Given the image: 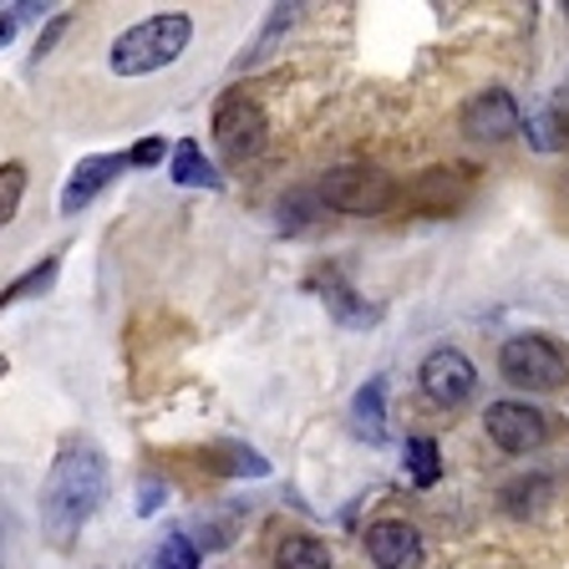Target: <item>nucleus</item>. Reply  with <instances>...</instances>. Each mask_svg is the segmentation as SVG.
I'll return each instance as SVG.
<instances>
[{"label": "nucleus", "mask_w": 569, "mask_h": 569, "mask_svg": "<svg viewBox=\"0 0 569 569\" xmlns=\"http://www.w3.org/2000/svg\"><path fill=\"white\" fill-rule=\"evenodd\" d=\"M462 193H468V178H462V168H427V173L417 178L402 199H412L417 209H427V213H448L452 203L462 199Z\"/></svg>", "instance_id": "obj_12"}, {"label": "nucleus", "mask_w": 569, "mask_h": 569, "mask_svg": "<svg viewBox=\"0 0 569 569\" xmlns=\"http://www.w3.org/2000/svg\"><path fill=\"white\" fill-rule=\"evenodd\" d=\"M300 11H306V6H270V21H264L260 41L249 47V57L239 61V67H260V61H264V57H270V51H274V41H280V36H284V31H290V26L300 21Z\"/></svg>", "instance_id": "obj_19"}, {"label": "nucleus", "mask_w": 569, "mask_h": 569, "mask_svg": "<svg viewBox=\"0 0 569 569\" xmlns=\"http://www.w3.org/2000/svg\"><path fill=\"white\" fill-rule=\"evenodd\" d=\"M417 381H422V397L438 407H462L468 397L478 391V367L458 346H438V351L422 356V367H417Z\"/></svg>", "instance_id": "obj_6"}, {"label": "nucleus", "mask_w": 569, "mask_h": 569, "mask_svg": "<svg viewBox=\"0 0 569 569\" xmlns=\"http://www.w3.org/2000/svg\"><path fill=\"white\" fill-rule=\"evenodd\" d=\"M402 468L417 488H432L442 478V448L438 438H407V452H402Z\"/></svg>", "instance_id": "obj_16"}, {"label": "nucleus", "mask_w": 569, "mask_h": 569, "mask_svg": "<svg viewBox=\"0 0 569 569\" xmlns=\"http://www.w3.org/2000/svg\"><path fill=\"white\" fill-rule=\"evenodd\" d=\"M57 270H61L57 254H47L41 264H31L21 280H11L6 290H0V310H11L16 300H31V296H41V290H51V284H57Z\"/></svg>", "instance_id": "obj_18"}, {"label": "nucleus", "mask_w": 569, "mask_h": 569, "mask_svg": "<svg viewBox=\"0 0 569 569\" xmlns=\"http://www.w3.org/2000/svg\"><path fill=\"white\" fill-rule=\"evenodd\" d=\"M61 31H67V16H57V21H51V31L41 36V41H36V57H47V51L57 47V36H61Z\"/></svg>", "instance_id": "obj_25"}, {"label": "nucleus", "mask_w": 569, "mask_h": 569, "mask_svg": "<svg viewBox=\"0 0 569 569\" xmlns=\"http://www.w3.org/2000/svg\"><path fill=\"white\" fill-rule=\"evenodd\" d=\"M158 158H163V138H148V142H138V148H132L128 153V163H158Z\"/></svg>", "instance_id": "obj_23"}, {"label": "nucleus", "mask_w": 569, "mask_h": 569, "mask_svg": "<svg viewBox=\"0 0 569 569\" xmlns=\"http://www.w3.org/2000/svg\"><path fill=\"white\" fill-rule=\"evenodd\" d=\"M107 498V458L97 442H67L41 483V529L51 545L67 549L87 529Z\"/></svg>", "instance_id": "obj_1"}, {"label": "nucleus", "mask_w": 569, "mask_h": 569, "mask_svg": "<svg viewBox=\"0 0 569 569\" xmlns=\"http://www.w3.org/2000/svg\"><path fill=\"white\" fill-rule=\"evenodd\" d=\"M168 498V488H158V483H142V498H138V513H153L158 503Z\"/></svg>", "instance_id": "obj_24"}, {"label": "nucleus", "mask_w": 569, "mask_h": 569, "mask_svg": "<svg viewBox=\"0 0 569 569\" xmlns=\"http://www.w3.org/2000/svg\"><path fill=\"white\" fill-rule=\"evenodd\" d=\"M193 41V21L183 11H163V16H148V21L128 26V31L112 41L107 51V67L118 77H153V71L173 67Z\"/></svg>", "instance_id": "obj_2"}, {"label": "nucleus", "mask_w": 569, "mask_h": 569, "mask_svg": "<svg viewBox=\"0 0 569 569\" xmlns=\"http://www.w3.org/2000/svg\"><path fill=\"white\" fill-rule=\"evenodd\" d=\"M367 555L377 569H407V565H417V555H422V533H417L407 519H377L367 529Z\"/></svg>", "instance_id": "obj_10"}, {"label": "nucleus", "mask_w": 569, "mask_h": 569, "mask_svg": "<svg viewBox=\"0 0 569 569\" xmlns=\"http://www.w3.org/2000/svg\"><path fill=\"white\" fill-rule=\"evenodd\" d=\"M351 422L367 442H387V377H367V387L351 397Z\"/></svg>", "instance_id": "obj_13"}, {"label": "nucleus", "mask_w": 569, "mask_h": 569, "mask_svg": "<svg viewBox=\"0 0 569 569\" xmlns=\"http://www.w3.org/2000/svg\"><path fill=\"white\" fill-rule=\"evenodd\" d=\"M316 199L336 213H356V219H371V213H387L391 203L402 199V189L391 183V173L371 163H346V168H331L320 178Z\"/></svg>", "instance_id": "obj_4"}, {"label": "nucleus", "mask_w": 569, "mask_h": 569, "mask_svg": "<svg viewBox=\"0 0 569 569\" xmlns=\"http://www.w3.org/2000/svg\"><path fill=\"white\" fill-rule=\"evenodd\" d=\"M274 569H336V559L320 539H310V533H290V539L274 549Z\"/></svg>", "instance_id": "obj_15"}, {"label": "nucleus", "mask_w": 569, "mask_h": 569, "mask_svg": "<svg viewBox=\"0 0 569 569\" xmlns=\"http://www.w3.org/2000/svg\"><path fill=\"white\" fill-rule=\"evenodd\" d=\"M168 173H173L178 189H219L224 178H219V168L203 158V148L193 138H183L173 148V163H168Z\"/></svg>", "instance_id": "obj_14"}, {"label": "nucleus", "mask_w": 569, "mask_h": 569, "mask_svg": "<svg viewBox=\"0 0 569 569\" xmlns=\"http://www.w3.org/2000/svg\"><path fill=\"white\" fill-rule=\"evenodd\" d=\"M128 153H97V158H82V163L67 173L61 183V213H82L87 203L97 199L102 189H112L122 173H128Z\"/></svg>", "instance_id": "obj_9"}, {"label": "nucleus", "mask_w": 569, "mask_h": 569, "mask_svg": "<svg viewBox=\"0 0 569 569\" xmlns=\"http://www.w3.org/2000/svg\"><path fill=\"white\" fill-rule=\"evenodd\" d=\"M316 284H320V300L331 306V316L341 320V326H377L381 320L377 300H367L356 284H346V274L336 270V264H326V270L316 274Z\"/></svg>", "instance_id": "obj_11"}, {"label": "nucleus", "mask_w": 569, "mask_h": 569, "mask_svg": "<svg viewBox=\"0 0 569 569\" xmlns=\"http://www.w3.org/2000/svg\"><path fill=\"white\" fill-rule=\"evenodd\" d=\"M153 569H199V549H193L189 533H168L158 559H153Z\"/></svg>", "instance_id": "obj_22"}, {"label": "nucleus", "mask_w": 569, "mask_h": 569, "mask_svg": "<svg viewBox=\"0 0 569 569\" xmlns=\"http://www.w3.org/2000/svg\"><path fill=\"white\" fill-rule=\"evenodd\" d=\"M11 36H16V11H6V16H0V47H6Z\"/></svg>", "instance_id": "obj_26"}, {"label": "nucleus", "mask_w": 569, "mask_h": 569, "mask_svg": "<svg viewBox=\"0 0 569 569\" xmlns=\"http://www.w3.org/2000/svg\"><path fill=\"white\" fill-rule=\"evenodd\" d=\"M213 142H219V153L224 163H249V158L264 153V142H270V118H264V107L244 92H229L224 102L213 107Z\"/></svg>", "instance_id": "obj_5"}, {"label": "nucleus", "mask_w": 569, "mask_h": 569, "mask_svg": "<svg viewBox=\"0 0 569 569\" xmlns=\"http://www.w3.org/2000/svg\"><path fill=\"white\" fill-rule=\"evenodd\" d=\"M498 377L523 391H559L569 387V346L545 331H519L498 346Z\"/></svg>", "instance_id": "obj_3"}, {"label": "nucleus", "mask_w": 569, "mask_h": 569, "mask_svg": "<svg viewBox=\"0 0 569 569\" xmlns=\"http://www.w3.org/2000/svg\"><path fill=\"white\" fill-rule=\"evenodd\" d=\"M483 427H488V438H493V448H503V452H533L549 442V417L529 402H513V397L488 402Z\"/></svg>", "instance_id": "obj_7"}, {"label": "nucleus", "mask_w": 569, "mask_h": 569, "mask_svg": "<svg viewBox=\"0 0 569 569\" xmlns=\"http://www.w3.org/2000/svg\"><path fill=\"white\" fill-rule=\"evenodd\" d=\"M523 138H529V148H539V153H559L569 142V118L559 107H545V112H533V118L523 122Z\"/></svg>", "instance_id": "obj_17"}, {"label": "nucleus", "mask_w": 569, "mask_h": 569, "mask_svg": "<svg viewBox=\"0 0 569 569\" xmlns=\"http://www.w3.org/2000/svg\"><path fill=\"white\" fill-rule=\"evenodd\" d=\"M213 468H219V473H244V478H264V473H270V462H264L254 448H244V442H224V448H219V458H213Z\"/></svg>", "instance_id": "obj_20"}, {"label": "nucleus", "mask_w": 569, "mask_h": 569, "mask_svg": "<svg viewBox=\"0 0 569 569\" xmlns=\"http://www.w3.org/2000/svg\"><path fill=\"white\" fill-rule=\"evenodd\" d=\"M565 11H569V6H565Z\"/></svg>", "instance_id": "obj_27"}, {"label": "nucleus", "mask_w": 569, "mask_h": 569, "mask_svg": "<svg viewBox=\"0 0 569 569\" xmlns=\"http://www.w3.org/2000/svg\"><path fill=\"white\" fill-rule=\"evenodd\" d=\"M26 199V163H0V229L21 213Z\"/></svg>", "instance_id": "obj_21"}, {"label": "nucleus", "mask_w": 569, "mask_h": 569, "mask_svg": "<svg viewBox=\"0 0 569 569\" xmlns=\"http://www.w3.org/2000/svg\"><path fill=\"white\" fill-rule=\"evenodd\" d=\"M458 128L468 132L473 142H503V138H513V132L523 128V112H519V102H513V92L488 87V92H473L468 102H462Z\"/></svg>", "instance_id": "obj_8"}]
</instances>
